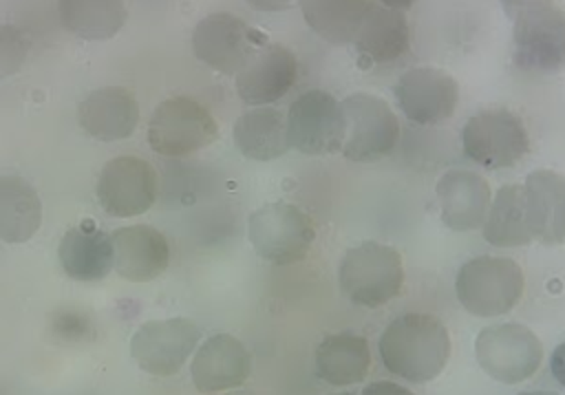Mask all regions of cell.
I'll list each match as a JSON object with an SVG mask.
<instances>
[{"label":"cell","instance_id":"cell-21","mask_svg":"<svg viewBox=\"0 0 565 395\" xmlns=\"http://www.w3.org/2000/svg\"><path fill=\"white\" fill-rule=\"evenodd\" d=\"M57 256L66 276L82 282L106 278L115 265L113 238L93 221L71 227L60 241Z\"/></svg>","mask_w":565,"mask_h":395},{"label":"cell","instance_id":"cell-20","mask_svg":"<svg viewBox=\"0 0 565 395\" xmlns=\"http://www.w3.org/2000/svg\"><path fill=\"white\" fill-rule=\"evenodd\" d=\"M527 227L545 245L565 243V177L554 170H532L523 183Z\"/></svg>","mask_w":565,"mask_h":395},{"label":"cell","instance_id":"cell-34","mask_svg":"<svg viewBox=\"0 0 565 395\" xmlns=\"http://www.w3.org/2000/svg\"><path fill=\"white\" fill-rule=\"evenodd\" d=\"M375 2L382 7H388V9H397V11H406L415 4V0H375Z\"/></svg>","mask_w":565,"mask_h":395},{"label":"cell","instance_id":"cell-7","mask_svg":"<svg viewBox=\"0 0 565 395\" xmlns=\"http://www.w3.org/2000/svg\"><path fill=\"white\" fill-rule=\"evenodd\" d=\"M475 355L483 373L492 380L501 384H519L539 371L543 344L523 324H490L479 331Z\"/></svg>","mask_w":565,"mask_h":395},{"label":"cell","instance_id":"cell-4","mask_svg":"<svg viewBox=\"0 0 565 395\" xmlns=\"http://www.w3.org/2000/svg\"><path fill=\"white\" fill-rule=\"evenodd\" d=\"M218 137L212 113L188 95L163 99L148 121V143L163 157L192 154Z\"/></svg>","mask_w":565,"mask_h":395},{"label":"cell","instance_id":"cell-32","mask_svg":"<svg viewBox=\"0 0 565 395\" xmlns=\"http://www.w3.org/2000/svg\"><path fill=\"white\" fill-rule=\"evenodd\" d=\"M252 9L256 11H265V13H274V11H285L294 4H298L300 0H245Z\"/></svg>","mask_w":565,"mask_h":395},{"label":"cell","instance_id":"cell-26","mask_svg":"<svg viewBox=\"0 0 565 395\" xmlns=\"http://www.w3.org/2000/svg\"><path fill=\"white\" fill-rule=\"evenodd\" d=\"M481 229L483 238L494 247H519L534 241L527 227L523 185L508 183L497 190Z\"/></svg>","mask_w":565,"mask_h":395},{"label":"cell","instance_id":"cell-12","mask_svg":"<svg viewBox=\"0 0 565 395\" xmlns=\"http://www.w3.org/2000/svg\"><path fill=\"white\" fill-rule=\"evenodd\" d=\"M159 192L157 170L141 157L124 154L110 159L97 179L99 207L115 218L148 212Z\"/></svg>","mask_w":565,"mask_h":395},{"label":"cell","instance_id":"cell-6","mask_svg":"<svg viewBox=\"0 0 565 395\" xmlns=\"http://www.w3.org/2000/svg\"><path fill=\"white\" fill-rule=\"evenodd\" d=\"M265 44V33L230 11H216L201 18L192 31V51L196 60L223 75H236Z\"/></svg>","mask_w":565,"mask_h":395},{"label":"cell","instance_id":"cell-28","mask_svg":"<svg viewBox=\"0 0 565 395\" xmlns=\"http://www.w3.org/2000/svg\"><path fill=\"white\" fill-rule=\"evenodd\" d=\"M366 9V0H300L307 26L335 46L353 42Z\"/></svg>","mask_w":565,"mask_h":395},{"label":"cell","instance_id":"cell-15","mask_svg":"<svg viewBox=\"0 0 565 395\" xmlns=\"http://www.w3.org/2000/svg\"><path fill=\"white\" fill-rule=\"evenodd\" d=\"M296 55L278 42H267L236 73L234 86L245 104L267 106L289 93V88L296 84Z\"/></svg>","mask_w":565,"mask_h":395},{"label":"cell","instance_id":"cell-25","mask_svg":"<svg viewBox=\"0 0 565 395\" xmlns=\"http://www.w3.org/2000/svg\"><path fill=\"white\" fill-rule=\"evenodd\" d=\"M42 225V201L20 177H0V241L24 243Z\"/></svg>","mask_w":565,"mask_h":395},{"label":"cell","instance_id":"cell-24","mask_svg":"<svg viewBox=\"0 0 565 395\" xmlns=\"http://www.w3.org/2000/svg\"><path fill=\"white\" fill-rule=\"evenodd\" d=\"M371 369V349L362 335L333 333L316 349V371L333 386H351L366 377Z\"/></svg>","mask_w":565,"mask_h":395},{"label":"cell","instance_id":"cell-29","mask_svg":"<svg viewBox=\"0 0 565 395\" xmlns=\"http://www.w3.org/2000/svg\"><path fill=\"white\" fill-rule=\"evenodd\" d=\"M31 46L33 38L24 26L11 22L0 24V77L18 73L24 66Z\"/></svg>","mask_w":565,"mask_h":395},{"label":"cell","instance_id":"cell-14","mask_svg":"<svg viewBox=\"0 0 565 395\" xmlns=\"http://www.w3.org/2000/svg\"><path fill=\"white\" fill-rule=\"evenodd\" d=\"M399 110L422 126H435L452 117L459 102L457 79L437 66H413L395 84Z\"/></svg>","mask_w":565,"mask_h":395},{"label":"cell","instance_id":"cell-5","mask_svg":"<svg viewBox=\"0 0 565 395\" xmlns=\"http://www.w3.org/2000/svg\"><path fill=\"white\" fill-rule=\"evenodd\" d=\"M461 146L470 161L488 170H501L512 168L530 152V137L514 113L488 108L463 124Z\"/></svg>","mask_w":565,"mask_h":395},{"label":"cell","instance_id":"cell-16","mask_svg":"<svg viewBox=\"0 0 565 395\" xmlns=\"http://www.w3.org/2000/svg\"><path fill=\"white\" fill-rule=\"evenodd\" d=\"M252 371L249 353L230 333L207 338L192 357V382L199 393H218L241 386Z\"/></svg>","mask_w":565,"mask_h":395},{"label":"cell","instance_id":"cell-31","mask_svg":"<svg viewBox=\"0 0 565 395\" xmlns=\"http://www.w3.org/2000/svg\"><path fill=\"white\" fill-rule=\"evenodd\" d=\"M550 369H552V375L556 377V382L565 388V342H561L554 349L552 360H550Z\"/></svg>","mask_w":565,"mask_h":395},{"label":"cell","instance_id":"cell-13","mask_svg":"<svg viewBox=\"0 0 565 395\" xmlns=\"http://www.w3.org/2000/svg\"><path fill=\"white\" fill-rule=\"evenodd\" d=\"M201 340V329L188 318L150 320L141 324L130 342L137 366L150 375L170 377L179 373Z\"/></svg>","mask_w":565,"mask_h":395},{"label":"cell","instance_id":"cell-30","mask_svg":"<svg viewBox=\"0 0 565 395\" xmlns=\"http://www.w3.org/2000/svg\"><path fill=\"white\" fill-rule=\"evenodd\" d=\"M360 395H415V393H411L406 386H402L397 382L380 380V382H373V384L364 386Z\"/></svg>","mask_w":565,"mask_h":395},{"label":"cell","instance_id":"cell-9","mask_svg":"<svg viewBox=\"0 0 565 395\" xmlns=\"http://www.w3.org/2000/svg\"><path fill=\"white\" fill-rule=\"evenodd\" d=\"M512 26L514 64L527 73H554L565 66V11L554 2L516 13Z\"/></svg>","mask_w":565,"mask_h":395},{"label":"cell","instance_id":"cell-17","mask_svg":"<svg viewBox=\"0 0 565 395\" xmlns=\"http://www.w3.org/2000/svg\"><path fill=\"white\" fill-rule=\"evenodd\" d=\"M441 221L455 232H468L483 225L490 207V185L472 170H448L435 185Z\"/></svg>","mask_w":565,"mask_h":395},{"label":"cell","instance_id":"cell-33","mask_svg":"<svg viewBox=\"0 0 565 395\" xmlns=\"http://www.w3.org/2000/svg\"><path fill=\"white\" fill-rule=\"evenodd\" d=\"M499 2H501L503 11H505L510 18H514L516 13H521V11L530 9V7L547 4V2H554V0H499Z\"/></svg>","mask_w":565,"mask_h":395},{"label":"cell","instance_id":"cell-3","mask_svg":"<svg viewBox=\"0 0 565 395\" xmlns=\"http://www.w3.org/2000/svg\"><path fill=\"white\" fill-rule=\"evenodd\" d=\"M525 287L523 269L505 256H477L461 265L455 291L461 307L479 318H497L514 309Z\"/></svg>","mask_w":565,"mask_h":395},{"label":"cell","instance_id":"cell-36","mask_svg":"<svg viewBox=\"0 0 565 395\" xmlns=\"http://www.w3.org/2000/svg\"><path fill=\"white\" fill-rule=\"evenodd\" d=\"M338 395H351V393H338Z\"/></svg>","mask_w":565,"mask_h":395},{"label":"cell","instance_id":"cell-2","mask_svg":"<svg viewBox=\"0 0 565 395\" xmlns=\"http://www.w3.org/2000/svg\"><path fill=\"white\" fill-rule=\"evenodd\" d=\"M342 293L360 307L377 309L393 300L404 285V265L395 247L364 241L344 252L338 269Z\"/></svg>","mask_w":565,"mask_h":395},{"label":"cell","instance_id":"cell-8","mask_svg":"<svg viewBox=\"0 0 565 395\" xmlns=\"http://www.w3.org/2000/svg\"><path fill=\"white\" fill-rule=\"evenodd\" d=\"M247 232L258 256L274 265H289L305 258L316 238L311 218L298 205L285 201L254 210Z\"/></svg>","mask_w":565,"mask_h":395},{"label":"cell","instance_id":"cell-10","mask_svg":"<svg viewBox=\"0 0 565 395\" xmlns=\"http://www.w3.org/2000/svg\"><path fill=\"white\" fill-rule=\"evenodd\" d=\"M287 141L302 154H331L342 148L347 119L342 104L327 90L313 88L296 97L285 115Z\"/></svg>","mask_w":565,"mask_h":395},{"label":"cell","instance_id":"cell-35","mask_svg":"<svg viewBox=\"0 0 565 395\" xmlns=\"http://www.w3.org/2000/svg\"><path fill=\"white\" fill-rule=\"evenodd\" d=\"M519 395H558V393H554V391H523Z\"/></svg>","mask_w":565,"mask_h":395},{"label":"cell","instance_id":"cell-23","mask_svg":"<svg viewBox=\"0 0 565 395\" xmlns=\"http://www.w3.org/2000/svg\"><path fill=\"white\" fill-rule=\"evenodd\" d=\"M232 137L238 152L254 161H271L289 150L285 113L269 106L243 113L234 121Z\"/></svg>","mask_w":565,"mask_h":395},{"label":"cell","instance_id":"cell-22","mask_svg":"<svg viewBox=\"0 0 565 395\" xmlns=\"http://www.w3.org/2000/svg\"><path fill=\"white\" fill-rule=\"evenodd\" d=\"M353 44L371 64H391L399 60L411 44V29L404 11L369 4Z\"/></svg>","mask_w":565,"mask_h":395},{"label":"cell","instance_id":"cell-18","mask_svg":"<svg viewBox=\"0 0 565 395\" xmlns=\"http://www.w3.org/2000/svg\"><path fill=\"white\" fill-rule=\"evenodd\" d=\"M117 274L130 282L161 276L170 263L168 238L152 225H126L113 232Z\"/></svg>","mask_w":565,"mask_h":395},{"label":"cell","instance_id":"cell-11","mask_svg":"<svg viewBox=\"0 0 565 395\" xmlns=\"http://www.w3.org/2000/svg\"><path fill=\"white\" fill-rule=\"evenodd\" d=\"M340 104L347 119L344 141L340 148L344 159L371 161L388 154L397 146L399 121L382 97L353 93Z\"/></svg>","mask_w":565,"mask_h":395},{"label":"cell","instance_id":"cell-1","mask_svg":"<svg viewBox=\"0 0 565 395\" xmlns=\"http://www.w3.org/2000/svg\"><path fill=\"white\" fill-rule=\"evenodd\" d=\"M377 349L388 373L422 384L444 371L450 357V335L437 316L404 313L384 329Z\"/></svg>","mask_w":565,"mask_h":395},{"label":"cell","instance_id":"cell-27","mask_svg":"<svg viewBox=\"0 0 565 395\" xmlns=\"http://www.w3.org/2000/svg\"><path fill=\"white\" fill-rule=\"evenodd\" d=\"M57 15L82 40H108L126 24L128 9L124 0H57Z\"/></svg>","mask_w":565,"mask_h":395},{"label":"cell","instance_id":"cell-19","mask_svg":"<svg viewBox=\"0 0 565 395\" xmlns=\"http://www.w3.org/2000/svg\"><path fill=\"white\" fill-rule=\"evenodd\" d=\"M77 121L99 141H119L135 132L139 124V104L124 86L95 88L79 102Z\"/></svg>","mask_w":565,"mask_h":395}]
</instances>
